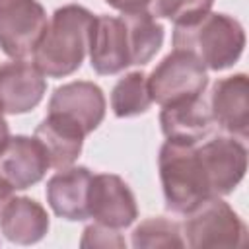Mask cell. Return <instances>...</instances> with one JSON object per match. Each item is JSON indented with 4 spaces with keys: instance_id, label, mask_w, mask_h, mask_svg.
<instances>
[{
    "instance_id": "1",
    "label": "cell",
    "mask_w": 249,
    "mask_h": 249,
    "mask_svg": "<svg viewBox=\"0 0 249 249\" xmlns=\"http://www.w3.org/2000/svg\"><path fill=\"white\" fill-rule=\"evenodd\" d=\"M91 21L93 16L82 6L68 4L58 8L33 51L35 66L51 78L68 76L78 70L88 51Z\"/></svg>"
},
{
    "instance_id": "2",
    "label": "cell",
    "mask_w": 249,
    "mask_h": 249,
    "mask_svg": "<svg viewBox=\"0 0 249 249\" xmlns=\"http://www.w3.org/2000/svg\"><path fill=\"white\" fill-rule=\"evenodd\" d=\"M245 45V33L237 19L226 14H204L202 18L175 25L173 47L193 53L204 66L224 70L231 66Z\"/></svg>"
},
{
    "instance_id": "3",
    "label": "cell",
    "mask_w": 249,
    "mask_h": 249,
    "mask_svg": "<svg viewBox=\"0 0 249 249\" xmlns=\"http://www.w3.org/2000/svg\"><path fill=\"white\" fill-rule=\"evenodd\" d=\"M160 177L169 210L187 214L212 196L196 144L167 140L160 150Z\"/></svg>"
},
{
    "instance_id": "4",
    "label": "cell",
    "mask_w": 249,
    "mask_h": 249,
    "mask_svg": "<svg viewBox=\"0 0 249 249\" xmlns=\"http://www.w3.org/2000/svg\"><path fill=\"white\" fill-rule=\"evenodd\" d=\"M183 230L187 235V245L196 249L247 245V230L243 222L218 196H210L187 212Z\"/></svg>"
},
{
    "instance_id": "5",
    "label": "cell",
    "mask_w": 249,
    "mask_h": 249,
    "mask_svg": "<svg viewBox=\"0 0 249 249\" xmlns=\"http://www.w3.org/2000/svg\"><path fill=\"white\" fill-rule=\"evenodd\" d=\"M152 101L160 105L200 97L208 84L206 66L189 51L175 49L146 78Z\"/></svg>"
},
{
    "instance_id": "6",
    "label": "cell",
    "mask_w": 249,
    "mask_h": 249,
    "mask_svg": "<svg viewBox=\"0 0 249 249\" xmlns=\"http://www.w3.org/2000/svg\"><path fill=\"white\" fill-rule=\"evenodd\" d=\"M47 23L37 0H0V49L12 58L33 54Z\"/></svg>"
},
{
    "instance_id": "7",
    "label": "cell",
    "mask_w": 249,
    "mask_h": 249,
    "mask_svg": "<svg viewBox=\"0 0 249 249\" xmlns=\"http://www.w3.org/2000/svg\"><path fill=\"white\" fill-rule=\"evenodd\" d=\"M88 49L97 74H117L132 64L128 27L121 18L97 16L89 25Z\"/></svg>"
},
{
    "instance_id": "8",
    "label": "cell",
    "mask_w": 249,
    "mask_h": 249,
    "mask_svg": "<svg viewBox=\"0 0 249 249\" xmlns=\"http://www.w3.org/2000/svg\"><path fill=\"white\" fill-rule=\"evenodd\" d=\"M88 214L107 228H126L138 216L136 200L126 183L111 173L91 175L88 187Z\"/></svg>"
},
{
    "instance_id": "9",
    "label": "cell",
    "mask_w": 249,
    "mask_h": 249,
    "mask_svg": "<svg viewBox=\"0 0 249 249\" xmlns=\"http://www.w3.org/2000/svg\"><path fill=\"white\" fill-rule=\"evenodd\" d=\"M202 165L208 175L212 196L231 193L247 169V152L241 142L230 136H218L198 146Z\"/></svg>"
},
{
    "instance_id": "10",
    "label": "cell",
    "mask_w": 249,
    "mask_h": 249,
    "mask_svg": "<svg viewBox=\"0 0 249 249\" xmlns=\"http://www.w3.org/2000/svg\"><path fill=\"white\" fill-rule=\"evenodd\" d=\"M51 167L47 150L33 136L8 138L0 150V177L12 189H27L41 181Z\"/></svg>"
},
{
    "instance_id": "11",
    "label": "cell",
    "mask_w": 249,
    "mask_h": 249,
    "mask_svg": "<svg viewBox=\"0 0 249 249\" xmlns=\"http://www.w3.org/2000/svg\"><path fill=\"white\" fill-rule=\"evenodd\" d=\"M45 74L35 62L14 60L0 66V109L4 113H27L47 89Z\"/></svg>"
},
{
    "instance_id": "12",
    "label": "cell",
    "mask_w": 249,
    "mask_h": 249,
    "mask_svg": "<svg viewBox=\"0 0 249 249\" xmlns=\"http://www.w3.org/2000/svg\"><path fill=\"white\" fill-rule=\"evenodd\" d=\"M210 113L214 123L226 132L247 138L249 132V80L235 74L214 84L210 93Z\"/></svg>"
},
{
    "instance_id": "13",
    "label": "cell",
    "mask_w": 249,
    "mask_h": 249,
    "mask_svg": "<svg viewBox=\"0 0 249 249\" xmlns=\"http://www.w3.org/2000/svg\"><path fill=\"white\" fill-rule=\"evenodd\" d=\"M49 113H60L76 121L86 134L95 130L105 115V97L99 86L91 82H72L54 89L49 101Z\"/></svg>"
},
{
    "instance_id": "14",
    "label": "cell",
    "mask_w": 249,
    "mask_h": 249,
    "mask_svg": "<svg viewBox=\"0 0 249 249\" xmlns=\"http://www.w3.org/2000/svg\"><path fill=\"white\" fill-rule=\"evenodd\" d=\"M160 123L167 140L187 142V144L202 142L212 132V126H214L210 107L200 97L163 105Z\"/></svg>"
},
{
    "instance_id": "15",
    "label": "cell",
    "mask_w": 249,
    "mask_h": 249,
    "mask_svg": "<svg viewBox=\"0 0 249 249\" xmlns=\"http://www.w3.org/2000/svg\"><path fill=\"white\" fill-rule=\"evenodd\" d=\"M84 136V128L60 113H49L35 128V138L47 150L51 165L58 169L68 167L80 156Z\"/></svg>"
},
{
    "instance_id": "16",
    "label": "cell",
    "mask_w": 249,
    "mask_h": 249,
    "mask_svg": "<svg viewBox=\"0 0 249 249\" xmlns=\"http://www.w3.org/2000/svg\"><path fill=\"white\" fill-rule=\"evenodd\" d=\"M91 173L86 167H68L53 175L47 183V200L54 214L66 220H86L88 187Z\"/></svg>"
},
{
    "instance_id": "17",
    "label": "cell",
    "mask_w": 249,
    "mask_h": 249,
    "mask_svg": "<svg viewBox=\"0 0 249 249\" xmlns=\"http://www.w3.org/2000/svg\"><path fill=\"white\" fill-rule=\"evenodd\" d=\"M0 228L10 241L29 245L47 233L49 216L45 208L31 198H12L2 212Z\"/></svg>"
},
{
    "instance_id": "18",
    "label": "cell",
    "mask_w": 249,
    "mask_h": 249,
    "mask_svg": "<svg viewBox=\"0 0 249 249\" xmlns=\"http://www.w3.org/2000/svg\"><path fill=\"white\" fill-rule=\"evenodd\" d=\"M123 19L128 27L132 64H146L161 47L163 27L148 12L123 14Z\"/></svg>"
},
{
    "instance_id": "19",
    "label": "cell",
    "mask_w": 249,
    "mask_h": 249,
    "mask_svg": "<svg viewBox=\"0 0 249 249\" xmlns=\"http://www.w3.org/2000/svg\"><path fill=\"white\" fill-rule=\"evenodd\" d=\"M152 97L148 93L146 76L142 72H130L115 88L111 95V107L117 117H132L148 111Z\"/></svg>"
},
{
    "instance_id": "20",
    "label": "cell",
    "mask_w": 249,
    "mask_h": 249,
    "mask_svg": "<svg viewBox=\"0 0 249 249\" xmlns=\"http://www.w3.org/2000/svg\"><path fill=\"white\" fill-rule=\"evenodd\" d=\"M134 247H183L181 230L175 222L165 218L144 220L132 233Z\"/></svg>"
},
{
    "instance_id": "21",
    "label": "cell",
    "mask_w": 249,
    "mask_h": 249,
    "mask_svg": "<svg viewBox=\"0 0 249 249\" xmlns=\"http://www.w3.org/2000/svg\"><path fill=\"white\" fill-rule=\"evenodd\" d=\"M150 14L156 18H167L175 25L191 23L210 12L212 0H150Z\"/></svg>"
},
{
    "instance_id": "22",
    "label": "cell",
    "mask_w": 249,
    "mask_h": 249,
    "mask_svg": "<svg viewBox=\"0 0 249 249\" xmlns=\"http://www.w3.org/2000/svg\"><path fill=\"white\" fill-rule=\"evenodd\" d=\"M82 247H124V239L119 235L115 228H107L103 224H93L84 230Z\"/></svg>"
},
{
    "instance_id": "23",
    "label": "cell",
    "mask_w": 249,
    "mask_h": 249,
    "mask_svg": "<svg viewBox=\"0 0 249 249\" xmlns=\"http://www.w3.org/2000/svg\"><path fill=\"white\" fill-rule=\"evenodd\" d=\"M109 6L121 10L123 14H132V12H144L150 4V0H105Z\"/></svg>"
},
{
    "instance_id": "24",
    "label": "cell",
    "mask_w": 249,
    "mask_h": 249,
    "mask_svg": "<svg viewBox=\"0 0 249 249\" xmlns=\"http://www.w3.org/2000/svg\"><path fill=\"white\" fill-rule=\"evenodd\" d=\"M12 187L0 177V218H2V212H4V208H6V204L12 200Z\"/></svg>"
},
{
    "instance_id": "25",
    "label": "cell",
    "mask_w": 249,
    "mask_h": 249,
    "mask_svg": "<svg viewBox=\"0 0 249 249\" xmlns=\"http://www.w3.org/2000/svg\"><path fill=\"white\" fill-rule=\"evenodd\" d=\"M2 109H0V150L4 148V144L8 142V124H6V121H4V117H2Z\"/></svg>"
}]
</instances>
